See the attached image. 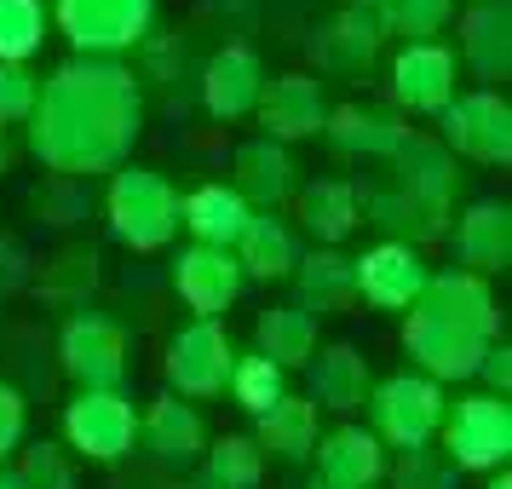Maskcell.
I'll use <instances>...</instances> for the list:
<instances>
[{
	"label": "cell",
	"instance_id": "cell-1",
	"mask_svg": "<svg viewBox=\"0 0 512 489\" xmlns=\"http://www.w3.org/2000/svg\"><path fill=\"white\" fill-rule=\"evenodd\" d=\"M139 127V75L121 58H70L41 81V98L24 121V150L52 179H93L127 167Z\"/></svg>",
	"mask_w": 512,
	"mask_h": 489
},
{
	"label": "cell",
	"instance_id": "cell-2",
	"mask_svg": "<svg viewBox=\"0 0 512 489\" xmlns=\"http://www.w3.org/2000/svg\"><path fill=\"white\" fill-rule=\"evenodd\" d=\"M501 334V305L495 288L472 271H432V282L420 288V300L403 311V351L415 374L426 380H472L484 351Z\"/></svg>",
	"mask_w": 512,
	"mask_h": 489
},
{
	"label": "cell",
	"instance_id": "cell-3",
	"mask_svg": "<svg viewBox=\"0 0 512 489\" xmlns=\"http://www.w3.org/2000/svg\"><path fill=\"white\" fill-rule=\"evenodd\" d=\"M104 219L110 236L133 254H162L179 236V190L156 167H116L104 190Z\"/></svg>",
	"mask_w": 512,
	"mask_h": 489
},
{
	"label": "cell",
	"instance_id": "cell-4",
	"mask_svg": "<svg viewBox=\"0 0 512 489\" xmlns=\"http://www.w3.org/2000/svg\"><path fill=\"white\" fill-rule=\"evenodd\" d=\"M363 409H369V432H374V438L403 455V449H432V443H438V426H443L449 397H443L438 380L403 369V374L374 380Z\"/></svg>",
	"mask_w": 512,
	"mask_h": 489
},
{
	"label": "cell",
	"instance_id": "cell-5",
	"mask_svg": "<svg viewBox=\"0 0 512 489\" xmlns=\"http://www.w3.org/2000/svg\"><path fill=\"white\" fill-rule=\"evenodd\" d=\"M47 18L75 47V58H121L156 24V0H52Z\"/></svg>",
	"mask_w": 512,
	"mask_h": 489
},
{
	"label": "cell",
	"instance_id": "cell-6",
	"mask_svg": "<svg viewBox=\"0 0 512 489\" xmlns=\"http://www.w3.org/2000/svg\"><path fill=\"white\" fill-rule=\"evenodd\" d=\"M443 461L455 472H501L512 461V403L489 392H466L443 409Z\"/></svg>",
	"mask_w": 512,
	"mask_h": 489
},
{
	"label": "cell",
	"instance_id": "cell-7",
	"mask_svg": "<svg viewBox=\"0 0 512 489\" xmlns=\"http://www.w3.org/2000/svg\"><path fill=\"white\" fill-rule=\"evenodd\" d=\"M438 144L461 162L478 167H507L512 162V104L495 87L455 93L438 110Z\"/></svg>",
	"mask_w": 512,
	"mask_h": 489
},
{
	"label": "cell",
	"instance_id": "cell-8",
	"mask_svg": "<svg viewBox=\"0 0 512 489\" xmlns=\"http://www.w3.org/2000/svg\"><path fill=\"white\" fill-rule=\"evenodd\" d=\"M231 363H236V340L225 323H202L190 317L162 351V374H167V392L185 397V403H208V397L225 392L231 380Z\"/></svg>",
	"mask_w": 512,
	"mask_h": 489
},
{
	"label": "cell",
	"instance_id": "cell-9",
	"mask_svg": "<svg viewBox=\"0 0 512 489\" xmlns=\"http://www.w3.org/2000/svg\"><path fill=\"white\" fill-rule=\"evenodd\" d=\"M139 443V409L127 392H75L64 403V449L93 466H116Z\"/></svg>",
	"mask_w": 512,
	"mask_h": 489
},
{
	"label": "cell",
	"instance_id": "cell-10",
	"mask_svg": "<svg viewBox=\"0 0 512 489\" xmlns=\"http://www.w3.org/2000/svg\"><path fill=\"white\" fill-rule=\"evenodd\" d=\"M58 363L81 392H121L127 380V334L121 323L98 317V311H75L58 328Z\"/></svg>",
	"mask_w": 512,
	"mask_h": 489
},
{
	"label": "cell",
	"instance_id": "cell-11",
	"mask_svg": "<svg viewBox=\"0 0 512 489\" xmlns=\"http://www.w3.org/2000/svg\"><path fill=\"white\" fill-rule=\"evenodd\" d=\"M455 52L443 41H403L392 52V70H386V87H392V110L403 121L409 116H438L443 104L455 98Z\"/></svg>",
	"mask_w": 512,
	"mask_h": 489
},
{
	"label": "cell",
	"instance_id": "cell-12",
	"mask_svg": "<svg viewBox=\"0 0 512 489\" xmlns=\"http://www.w3.org/2000/svg\"><path fill=\"white\" fill-rule=\"evenodd\" d=\"M432 282V265L420 248L409 242H374L363 254L351 259V288H357V300L374 305V311H409L420 300V288Z\"/></svg>",
	"mask_w": 512,
	"mask_h": 489
},
{
	"label": "cell",
	"instance_id": "cell-13",
	"mask_svg": "<svg viewBox=\"0 0 512 489\" xmlns=\"http://www.w3.org/2000/svg\"><path fill=\"white\" fill-rule=\"evenodd\" d=\"M357 213H363V225H374L386 242H409L420 254H426L432 242H443L449 225H455V208L426 202V196H409V190H397L392 179L357 190Z\"/></svg>",
	"mask_w": 512,
	"mask_h": 489
},
{
	"label": "cell",
	"instance_id": "cell-14",
	"mask_svg": "<svg viewBox=\"0 0 512 489\" xmlns=\"http://www.w3.org/2000/svg\"><path fill=\"white\" fill-rule=\"evenodd\" d=\"M259 139L271 144H300V139H317L328 121V98H323V81L305 70H288L277 81H265V93H259Z\"/></svg>",
	"mask_w": 512,
	"mask_h": 489
},
{
	"label": "cell",
	"instance_id": "cell-15",
	"mask_svg": "<svg viewBox=\"0 0 512 489\" xmlns=\"http://www.w3.org/2000/svg\"><path fill=\"white\" fill-rule=\"evenodd\" d=\"M242 288H248V282H242V265H236L231 248H196V242H190L185 254L173 259V294H179L202 323H219L236 305Z\"/></svg>",
	"mask_w": 512,
	"mask_h": 489
},
{
	"label": "cell",
	"instance_id": "cell-16",
	"mask_svg": "<svg viewBox=\"0 0 512 489\" xmlns=\"http://www.w3.org/2000/svg\"><path fill=\"white\" fill-rule=\"evenodd\" d=\"M231 190L254 213H277L282 202H294V190H300V162H294V150H288V144H271V139L236 144Z\"/></svg>",
	"mask_w": 512,
	"mask_h": 489
},
{
	"label": "cell",
	"instance_id": "cell-17",
	"mask_svg": "<svg viewBox=\"0 0 512 489\" xmlns=\"http://www.w3.org/2000/svg\"><path fill=\"white\" fill-rule=\"evenodd\" d=\"M311 461H317V478L328 489H374L386 478V466H392L386 461V443L374 438L369 426H357V420L323 432L317 449H311Z\"/></svg>",
	"mask_w": 512,
	"mask_h": 489
},
{
	"label": "cell",
	"instance_id": "cell-18",
	"mask_svg": "<svg viewBox=\"0 0 512 489\" xmlns=\"http://www.w3.org/2000/svg\"><path fill=\"white\" fill-rule=\"evenodd\" d=\"M259 93H265V64H259L254 47H219L202 70V104H208L213 121H242L259 110Z\"/></svg>",
	"mask_w": 512,
	"mask_h": 489
},
{
	"label": "cell",
	"instance_id": "cell-19",
	"mask_svg": "<svg viewBox=\"0 0 512 489\" xmlns=\"http://www.w3.org/2000/svg\"><path fill=\"white\" fill-rule=\"evenodd\" d=\"M323 139L340 156H363V162H392L403 139H409V121L397 116L392 104H340L328 110Z\"/></svg>",
	"mask_w": 512,
	"mask_h": 489
},
{
	"label": "cell",
	"instance_id": "cell-20",
	"mask_svg": "<svg viewBox=\"0 0 512 489\" xmlns=\"http://www.w3.org/2000/svg\"><path fill=\"white\" fill-rule=\"evenodd\" d=\"M139 443L162 466H179V472H185V466H196V461H202V449H208V420H202L196 403L162 392L139 415Z\"/></svg>",
	"mask_w": 512,
	"mask_h": 489
},
{
	"label": "cell",
	"instance_id": "cell-21",
	"mask_svg": "<svg viewBox=\"0 0 512 489\" xmlns=\"http://www.w3.org/2000/svg\"><path fill=\"white\" fill-rule=\"evenodd\" d=\"M380 47H386V24H380L374 0L346 6V12L328 18V24L317 29V41H311V52H317V64H323L328 75H363L374 58H380Z\"/></svg>",
	"mask_w": 512,
	"mask_h": 489
},
{
	"label": "cell",
	"instance_id": "cell-22",
	"mask_svg": "<svg viewBox=\"0 0 512 489\" xmlns=\"http://www.w3.org/2000/svg\"><path fill=\"white\" fill-rule=\"evenodd\" d=\"M455 64H466L478 81H507L512 75V0H466Z\"/></svg>",
	"mask_w": 512,
	"mask_h": 489
},
{
	"label": "cell",
	"instance_id": "cell-23",
	"mask_svg": "<svg viewBox=\"0 0 512 489\" xmlns=\"http://www.w3.org/2000/svg\"><path fill=\"white\" fill-rule=\"evenodd\" d=\"M455 259H461V271L472 277H501L512 265V208L507 202H472L466 213H455Z\"/></svg>",
	"mask_w": 512,
	"mask_h": 489
},
{
	"label": "cell",
	"instance_id": "cell-24",
	"mask_svg": "<svg viewBox=\"0 0 512 489\" xmlns=\"http://www.w3.org/2000/svg\"><path fill=\"white\" fill-rule=\"evenodd\" d=\"M311 369V403L317 409H334V415H357L363 403H369V357L346 340H334V346H317V357L305 363Z\"/></svg>",
	"mask_w": 512,
	"mask_h": 489
},
{
	"label": "cell",
	"instance_id": "cell-25",
	"mask_svg": "<svg viewBox=\"0 0 512 489\" xmlns=\"http://www.w3.org/2000/svg\"><path fill=\"white\" fill-rule=\"evenodd\" d=\"M231 254L242 265V282H288L300 265V236L282 213H254Z\"/></svg>",
	"mask_w": 512,
	"mask_h": 489
},
{
	"label": "cell",
	"instance_id": "cell-26",
	"mask_svg": "<svg viewBox=\"0 0 512 489\" xmlns=\"http://www.w3.org/2000/svg\"><path fill=\"white\" fill-rule=\"evenodd\" d=\"M294 219H300V231L317 242V248H340L357 225H363V213H357V185L346 179H311V185L294 190Z\"/></svg>",
	"mask_w": 512,
	"mask_h": 489
},
{
	"label": "cell",
	"instance_id": "cell-27",
	"mask_svg": "<svg viewBox=\"0 0 512 489\" xmlns=\"http://www.w3.org/2000/svg\"><path fill=\"white\" fill-rule=\"evenodd\" d=\"M317 403L311 397H277L265 415H254V443H259V455H271V461L282 466H300L311 461V449H317Z\"/></svg>",
	"mask_w": 512,
	"mask_h": 489
},
{
	"label": "cell",
	"instance_id": "cell-28",
	"mask_svg": "<svg viewBox=\"0 0 512 489\" xmlns=\"http://www.w3.org/2000/svg\"><path fill=\"white\" fill-rule=\"evenodd\" d=\"M248 219H254V208L231 185H196L190 196H179V225L196 236V248H236Z\"/></svg>",
	"mask_w": 512,
	"mask_h": 489
},
{
	"label": "cell",
	"instance_id": "cell-29",
	"mask_svg": "<svg viewBox=\"0 0 512 489\" xmlns=\"http://www.w3.org/2000/svg\"><path fill=\"white\" fill-rule=\"evenodd\" d=\"M288 282H294V305H300L305 317H334V311L357 305L351 259L340 248H311V254H300V265H294Z\"/></svg>",
	"mask_w": 512,
	"mask_h": 489
},
{
	"label": "cell",
	"instance_id": "cell-30",
	"mask_svg": "<svg viewBox=\"0 0 512 489\" xmlns=\"http://www.w3.org/2000/svg\"><path fill=\"white\" fill-rule=\"evenodd\" d=\"M392 185L409 190V196H426V202L455 208V185H461V173H455V156H449L438 139L409 133V139H403V150L392 156Z\"/></svg>",
	"mask_w": 512,
	"mask_h": 489
},
{
	"label": "cell",
	"instance_id": "cell-31",
	"mask_svg": "<svg viewBox=\"0 0 512 489\" xmlns=\"http://www.w3.org/2000/svg\"><path fill=\"white\" fill-rule=\"evenodd\" d=\"M254 351L271 357L282 374L305 369L317 357V317H305L300 305H265L254 323Z\"/></svg>",
	"mask_w": 512,
	"mask_h": 489
},
{
	"label": "cell",
	"instance_id": "cell-32",
	"mask_svg": "<svg viewBox=\"0 0 512 489\" xmlns=\"http://www.w3.org/2000/svg\"><path fill=\"white\" fill-rule=\"evenodd\" d=\"M202 478L213 489H259L265 478V455H259L254 438H242V432H225V438H213L202 449Z\"/></svg>",
	"mask_w": 512,
	"mask_h": 489
},
{
	"label": "cell",
	"instance_id": "cell-33",
	"mask_svg": "<svg viewBox=\"0 0 512 489\" xmlns=\"http://www.w3.org/2000/svg\"><path fill=\"white\" fill-rule=\"evenodd\" d=\"M225 392H231L236 409H248V415H265L277 397H288V374H282L271 357H259V351H236Z\"/></svg>",
	"mask_w": 512,
	"mask_h": 489
},
{
	"label": "cell",
	"instance_id": "cell-34",
	"mask_svg": "<svg viewBox=\"0 0 512 489\" xmlns=\"http://www.w3.org/2000/svg\"><path fill=\"white\" fill-rule=\"evenodd\" d=\"M47 0H0V64H29L47 41Z\"/></svg>",
	"mask_w": 512,
	"mask_h": 489
},
{
	"label": "cell",
	"instance_id": "cell-35",
	"mask_svg": "<svg viewBox=\"0 0 512 489\" xmlns=\"http://www.w3.org/2000/svg\"><path fill=\"white\" fill-rule=\"evenodd\" d=\"M386 35H409V41H438L449 18H455V0H374Z\"/></svg>",
	"mask_w": 512,
	"mask_h": 489
},
{
	"label": "cell",
	"instance_id": "cell-36",
	"mask_svg": "<svg viewBox=\"0 0 512 489\" xmlns=\"http://www.w3.org/2000/svg\"><path fill=\"white\" fill-rule=\"evenodd\" d=\"M12 472H18V484L24 489H75V455L64 449V443H18V461H12Z\"/></svg>",
	"mask_w": 512,
	"mask_h": 489
},
{
	"label": "cell",
	"instance_id": "cell-37",
	"mask_svg": "<svg viewBox=\"0 0 512 489\" xmlns=\"http://www.w3.org/2000/svg\"><path fill=\"white\" fill-rule=\"evenodd\" d=\"M392 489H455L461 472L443 461V449H403L397 466H386Z\"/></svg>",
	"mask_w": 512,
	"mask_h": 489
},
{
	"label": "cell",
	"instance_id": "cell-38",
	"mask_svg": "<svg viewBox=\"0 0 512 489\" xmlns=\"http://www.w3.org/2000/svg\"><path fill=\"white\" fill-rule=\"evenodd\" d=\"M41 98V75L29 64H0V127H24Z\"/></svg>",
	"mask_w": 512,
	"mask_h": 489
},
{
	"label": "cell",
	"instance_id": "cell-39",
	"mask_svg": "<svg viewBox=\"0 0 512 489\" xmlns=\"http://www.w3.org/2000/svg\"><path fill=\"white\" fill-rule=\"evenodd\" d=\"M24 420H29V409H24V392L0 380V461H12V449L24 443Z\"/></svg>",
	"mask_w": 512,
	"mask_h": 489
},
{
	"label": "cell",
	"instance_id": "cell-40",
	"mask_svg": "<svg viewBox=\"0 0 512 489\" xmlns=\"http://www.w3.org/2000/svg\"><path fill=\"white\" fill-rule=\"evenodd\" d=\"M478 374H484L489 397H507L512 392V346H489L484 363H478Z\"/></svg>",
	"mask_w": 512,
	"mask_h": 489
},
{
	"label": "cell",
	"instance_id": "cell-41",
	"mask_svg": "<svg viewBox=\"0 0 512 489\" xmlns=\"http://www.w3.org/2000/svg\"><path fill=\"white\" fill-rule=\"evenodd\" d=\"M18 282H24V248H18L12 236H0V300H6Z\"/></svg>",
	"mask_w": 512,
	"mask_h": 489
},
{
	"label": "cell",
	"instance_id": "cell-42",
	"mask_svg": "<svg viewBox=\"0 0 512 489\" xmlns=\"http://www.w3.org/2000/svg\"><path fill=\"white\" fill-rule=\"evenodd\" d=\"M12 162H18V144L6 139V127H0V179L12 173Z\"/></svg>",
	"mask_w": 512,
	"mask_h": 489
},
{
	"label": "cell",
	"instance_id": "cell-43",
	"mask_svg": "<svg viewBox=\"0 0 512 489\" xmlns=\"http://www.w3.org/2000/svg\"><path fill=\"white\" fill-rule=\"evenodd\" d=\"M484 489H512V472L501 466V472H484Z\"/></svg>",
	"mask_w": 512,
	"mask_h": 489
},
{
	"label": "cell",
	"instance_id": "cell-44",
	"mask_svg": "<svg viewBox=\"0 0 512 489\" xmlns=\"http://www.w3.org/2000/svg\"><path fill=\"white\" fill-rule=\"evenodd\" d=\"M0 489H24L18 484V472H12V461H0Z\"/></svg>",
	"mask_w": 512,
	"mask_h": 489
},
{
	"label": "cell",
	"instance_id": "cell-45",
	"mask_svg": "<svg viewBox=\"0 0 512 489\" xmlns=\"http://www.w3.org/2000/svg\"><path fill=\"white\" fill-rule=\"evenodd\" d=\"M185 489H213V484H208V478H202V472H196V478H190V484H185Z\"/></svg>",
	"mask_w": 512,
	"mask_h": 489
},
{
	"label": "cell",
	"instance_id": "cell-46",
	"mask_svg": "<svg viewBox=\"0 0 512 489\" xmlns=\"http://www.w3.org/2000/svg\"><path fill=\"white\" fill-rule=\"evenodd\" d=\"M305 489H328V484H323V478H311V484H305Z\"/></svg>",
	"mask_w": 512,
	"mask_h": 489
}]
</instances>
